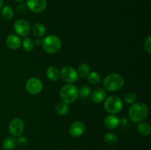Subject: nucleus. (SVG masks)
Listing matches in <instances>:
<instances>
[{
  "mask_svg": "<svg viewBox=\"0 0 151 150\" xmlns=\"http://www.w3.org/2000/svg\"><path fill=\"white\" fill-rule=\"evenodd\" d=\"M149 110L147 104L143 102L134 103L128 110V116L134 122L143 121L148 116Z\"/></svg>",
  "mask_w": 151,
  "mask_h": 150,
  "instance_id": "obj_1",
  "label": "nucleus"
},
{
  "mask_svg": "<svg viewBox=\"0 0 151 150\" xmlns=\"http://www.w3.org/2000/svg\"><path fill=\"white\" fill-rule=\"evenodd\" d=\"M124 83H125V79L123 76L117 73L108 74L103 82L105 89L111 92H115L120 90L123 87Z\"/></svg>",
  "mask_w": 151,
  "mask_h": 150,
  "instance_id": "obj_2",
  "label": "nucleus"
},
{
  "mask_svg": "<svg viewBox=\"0 0 151 150\" xmlns=\"http://www.w3.org/2000/svg\"><path fill=\"white\" fill-rule=\"evenodd\" d=\"M79 96V89L72 83L63 85L60 91V98L62 101L66 104H71L76 101Z\"/></svg>",
  "mask_w": 151,
  "mask_h": 150,
  "instance_id": "obj_3",
  "label": "nucleus"
},
{
  "mask_svg": "<svg viewBox=\"0 0 151 150\" xmlns=\"http://www.w3.org/2000/svg\"><path fill=\"white\" fill-rule=\"evenodd\" d=\"M61 41L57 35H50L42 40V47L48 54H55L61 48Z\"/></svg>",
  "mask_w": 151,
  "mask_h": 150,
  "instance_id": "obj_4",
  "label": "nucleus"
},
{
  "mask_svg": "<svg viewBox=\"0 0 151 150\" xmlns=\"http://www.w3.org/2000/svg\"><path fill=\"white\" fill-rule=\"evenodd\" d=\"M104 107L110 114H117L123 108L122 100L117 96H110L104 101Z\"/></svg>",
  "mask_w": 151,
  "mask_h": 150,
  "instance_id": "obj_5",
  "label": "nucleus"
},
{
  "mask_svg": "<svg viewBox=\"0 0 151 150\" xmlns=\"http://www.w3.org/2000/svg\"><path fill=\"white\" fill-rule=\"evenodd\" d=\"M60 71V78L67 83H73L79 79L77 71L72 66H66L62 68Z\"/></svg>",
  "mask_w": 151,
  "mask_h": 150,
  "instance_id": "obj_6",
  "label": "nucleus"
},
{
  "mask_svg": "<svg viewBox=\"0 0 151 150\" xmlns=\"http://www.w3.org/2000/svg\"><path fill=\"white\" fill-rule=\"evenodd\" d=\"M25 88L29 94L36 95L41 92L43 89V83L40 79L37 77H31L27 81Z\"/></svg>",
  "mask_w": 151,
  "mask_h": 150,
  "instance_id": "obj_7",
  "label": "nucleus"
},
{
  "mask_svg": "<svg viewBox=\"0 0 151 150\" xmlns=\"http://www.w3.org/2000/svg\"><path fill=\"white\" fill-rule=\"evenodd\" d=\"M24 129V124L22 119L15 118L10 121L8 125V130L13 137H19L22 135Z\"/></svg>",
  "mask_w": 151,
  "mask_h": 150,
  "instance_id": "obj_8",
  "label": "nucleus"
},
{
  "mask_svg": "<svg viewBox=\"0 0 151 150\" xmlns=\"http://www.w3.org/2000/svg\"><path fill=\"white\" fill-rule=\"evenodd\" d=\"M13 28L16 33L22 37H27L31 31L29 22L24 19H19L15 22Z\"/></svg>",
  "mask_w": 151,
  "mask_h": 150,
  "instance_id": "obj_9",
  "label": "nucleus"
},
{
  "mask_svg": "<svg viewBox=\"0 0 151 150\" xmlns=\"http://www.w3.org/2000/svg\"><path fill=\"white\" fill-rule=\"evenodd\" d=\"M27 7L35 13H42L47 6V0H27Z\"/></svg>",
  "mask_w": 151,
  "mask_h": 150,
  "instance_id": "obj_10",
  "label": "nucleus"
},
{
  "mask_svg": "<svg viewBox=\"0 0 151 150\" xmlns=\"http://www.w3.org/2000/svg\"><path fill=\"white\" fill-rule=\"evenodd\" d=\"M85 125H84V124L83 122L80 121H77L73 122L70 125L69 129V134L72 137H74V138L81 137V135H83V133L85 132Z\"/></svg>",
  "mask_w": 151,
  "mask_h": 150,
  "instance_id": "obj_11",
  "label": "nucleus"
},
{
  "mask_svg": "<svg viewBox=\"0 0 151 150\" xmlns=\"http://www.w3.org/2000/svg\"><path fill=\"white\" fill-rule=\"evenodd\" d=\"M121 121L116 115L110 114L106 116L104 119V126L108 129H116L119 126Z\"/></svg>",
  "mask_w": 151,
  "mask_h": 150,
  "instance_id": "obj_12",
  "label": "nucleus"
},
{
  "mask_svg": "<svg viewBox=\"0 0 151 150\" xmlns=\"http://www.w3.org/2000/svg\"><path fill=\"white\" fill-rule=\"evenodd\" d=\"M6 44L11 49H18L22 46V41L18 35L11 34L7 37Z\"/></svg>",
  "mask_w": 151,
  "mask_h": 150,
  "instance_id": "obj_13",
  "label": "nucleus"
},
{
  "mask_svg": "<svg viewBox=\"0 0 151 150\" xmlns=\"http://www.w3.org/2000/svg\"><path fill=\"white\" fill-rule=\"evenodd\" d=\"M106 99V91L103 88H96L91 94V99L96 104L103 103Z\"/></svg>",
  "mask_w": 151,
  "mask_h": 150,
  "instance_id": "obj_14",
  "label": "nucleus"
},
{
  "mask_svg": "<svg viewBox=\"0 0 151 150\" xmlns=\"http://www.w3.org/2000/svg\"><path fill=\"white\" fill-rule=\"evenodd\" d=\"M46 74H47V78L50 80L53 81V82H56V81L59 80V79L60 78V70L55 66H50L47 69Z\"/></svg>",
  "mask_w": 151,
  "mask_h": 150,
  "instance_id": "obj_15",
  "label": "nucleus"
},
{
  "mask_svg": "<svg viewBox=\"0 0 151 150\" xmlns=\"http://www.w3.org/2000/svg\"><path fill=\"white\" fill-rule=\"evenodd\" d=\"M32 32L34 36L38 38H41L45 36L47 30H46L45 26L43 24L37 23L34 24L32 27Z\"/></svg>",
  "mask_w": 151,
  "mask_h": 150,
  "instance_id": "obj_16",
  "label": "nucleus"
},
{
  "mask_svg": "<svg viewBox=\"0 0 151 150\" xmlns=\"http://www.w3.org/2000/svg\"><path fill=\"white\" fill-rule=\"evenodd\" d=\"M1 145L4 150H13L17 145V140L13 136L7 137L2 141Z\"/></svg>",
  "mask_w": 151,
  "mask_h": 150,
  "instance_id": "obj_17",
  "label": "nucleus"
},
{
  "mask_svg": "<svg viewBox=\"0 0 151 150\" xmlns=\"http://www.w3.org/2000/svg\"><path fill=\"white\" fill-rule=\"evenodd\" d=\"M137 131L140 135L143 136H147L150 134L151 127L148 123L147 122H139L137 124Z\"/></svg>",
  "mask_w": 151,
  "mask_h": 150,
  "instance_id": "obj_18",
  "label": "nucleus"
},
{
  "mask_svg": "<svg viewBox=\"0 0 151 150\" xmlns=\"http://www.w3.org/2000/svg\"><path fill=\"white\" fill-rule=\"evenodd\" d=\"M78 74L79 77L81 78H86L87 77L88 74L90 72V66L87 63H83L81 65H79L78 68Z\"/></svg>",
  "mask_w": 151,
  "mask_h": 150,
  "instance_id": "obj_19",
  "label": "nucleus"
},
{
  "mask_svg": "<svg viewBox=\"0 0 151 150\" xmlns=\"http://www.w3.org/2000/svg\"><path fill=\"white\" fill-rule=\"evenodd\" d=\"M1 17L6 21H10L14 16V11H13V8L10 6H4L1 9Z\"/></svg>",
  "mask_w": 151,
  "mask_h": 150,
  "instance_id": "obj_20",
  "label": "nucleus"
},
{
  "mask_svg": "<svg viewBox=\"0 0 151 150\" xmlns=\"http://www.w3.org/2000/svg\"><path fill=\"white\" fill-rule=\"evenodd\" d=\"M105 143L109 146L116 145L118 143V138L113 132H108L103 137Z\"/></svg>",
  "mask_w": 151,
  "mask_h": 150,
  "instance_id": "obj_21",
  "label": "nucleus"
},
{
  "mask_svg": "<svg viewBox=\"0 0 151 150\" xmlns=\"http://www.w3.org/2000/svg\"><path fill=\"white\" fill-rule=\"evenodd\" d=\"M88 82L92 85H97L101 82V76L100 74L97 71H90L87 76Z\"/></svg>",
  "mask_w": 151,
  "mask_h": 150,
  "instance_id": "obj_22",
  "label": "nucleus"
},
{
  "mask_svg": "<svg viewBox=\"0 0 151 150\" xmlns=\"http://www.w3.org/2000/svg\"><path fill=\"white\" fill-rule=\"evenodd\" d=\"M55 110L56 113L60 116H65V115L67 114L69 110V104H66L63 101L59 102L56 106Z\"/></svg>",
  "mask_w": 151,
  "mask_h": 150,
  "instance_id": "obj_23",
  "label": "nucleus"
},
{
  "mask_svg": "<svg viewBox=\"0 0 151 150\" xmlns=\"http://www.w3.org/2000/svg\"><path fill=\"white\" fill-rule=\"evenodd\" d=\"M22 44L24 50L26 51H31L33 49L34 46H35L33 41L29 37H25L23 41H22Z\"/></svg>",
  "mask_w": 151,
  "mask_h": 150,
  "instance_id": "obj_24",
  "label": "nucleus"
},
{
  "mask_svg": "<svg viewBox=\"0 0 151 150\" xmlns=\"http://www.w3.org/2000/svg\"><path fill=\"white\" fill-rule=\"evenodd\" d=\"M91 94V89L88 85H83L79 89V95L83 99H86Z\"/></svg>",
  "mask_w": 151,
  "mask_h": 150,
  "instance_id": "obj_25",
  "label": "nucleus"
},
{
  "mask_svg": "<svg viewBox=\"0 0 151 150\" xmlns=\"http://www.w3.org/2000/svg\"><path fill=\"white\" fill-rule=\"evenodd\" d=\"M137 99V95L134 92L127 93L124 96V101L126 104H132L135 103L136 100Z\"/></svg>",
  "mask_w": 151,
  "mask_h": 150,
  "instance_id": "obj_26",
  "label": "nucleus"
},
{
  "mask_svg": "<svg viewBox=\"0 0 151 150\" xmlns=\"http://www.w3.org/2000/svg\"><path fill=\"white\" fill-rule=\"evenodd\" d=\"M145 49L147 51V54H151V36L149 35L147 38H146L145 41Z\"/></svg>",
  "mask_w": 151,
  "mask_h": 150,
  "instance_id": "obj_27",
  "label": "nucleus"
},
{
  "mask_svg": "<svg viewBox=\"0 0 151 150\" xmlns=\"http://www.w3.org/2000/svg\"><path fill=\"white\" fill-rule=\"evenodd\" d=\"M17 144H19L22 146H26L27 144V139L26 138V137L22 136V135L19 136V138L17 139Z\"/></svg>",
  "mask_w": 151,
  "mask_h": 150,
  "instance_id": "obj_28",
  "label": "nucleus"
},
{
  "mask_svg": "<svg viewBox=\"0 0 151 150\" xmlns=\"http://www.w3.org/2000/svg\"><path fill=\"white\" fill-rule=\"evenodd\" d=\"M27 8V7L26 4H24V3H21V4H19V5L16 7V10H17L19 13H24L25 11H26Z\"/></svg>",
  "mask_w": 151,
  "mask_h": 150,
  "instance_id": "obj_29",
  "label": "nucleus"
},
{
  "mask_svg": "<svg viewBox=\"0 0 151 150\" xmlns=\"http://www.w3.org/2000/svg\"><path fill=\"white\" fill-rule=\"evenodd\" d=\"M34 45L37 46H39L42 45V41L40 40L39 38H36L34 41Z\"/></svg>",
  "mask_w": 151,
  "mask_h": 150,
  "instance_id": "obj_30",
  "label": "nucleus"
},
{
  "mask_svg": "<svg viewBox=\"0 0 151 150\" xmlns=\"http://www.w3.org/2000/svg\"><path fill=\"white\" fill-rule=\"evenodd\" d=\"M3 5H4V1H3V0H0V10L2 8Z\"/></svg>",
  "mask_w": 151,
  "mask_h": 150,
  "instance_id": "obj_31",
  "label": "nucleus"
},
{
  "mask_svg": "<svg viewBox=\"0 0 151 150\" xmlns=\"http://www.w3.org/2000/svg\"><path fill=\"white\" fill-rule=\"evenodd\" d=\"M14 1H18V2H22V1H24V0H14Z\"/></svg>",
  "mask_w": 151,
  "mask_h": 150,
  "instance_id": "obj_32",
  "label": "nucleus"
}]
</instances>
